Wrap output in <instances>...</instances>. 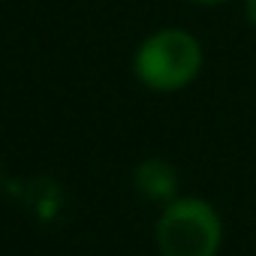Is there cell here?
<instances>
[{
  "mask_svg": "<svg viewBox=\"0 0 256 256\" xmlns=\"http://www.w3.org/2000/svg\"><path fill=\"white\" fill-rule=\"evenodd\" d=\"M223 244V220L217 208L199 196H178L157 220V247L163 256H217Z\"/></svg>",
  "mask_w": 256,
  "mask_h": 256,
  "instance_id": "7a4b0ae2",
  "label": "cell"
},
{
  "mask_svg": "<svg viewBox=\"0 0 256 256\" xmlns=\"http://www.w3.org/2000/svg\"><path fill=\"white\" fill-rule=\"evenodd\" d=\"M136 187L145 199L151 202H175L178 199V172L172 163L160 160V157H151L145 163L136 166Z\"/></svg>",
  "mask_w": 256,
  "mask_h": 256,
  "instance_id": "3957f363",
  "label": "cell"
},
{
  "mask_svg": "<svg viewBox=\"0 0 256 256\" xmlns=\"http://www.w3.org/2000/svg\"><path fill=\"white\" fill-rule=\"evenodd\" d=\"M244 12H247V22L256 28V0H244Z\"/></svg>",
  "mask_w": 256,
  "mask_h": 256,
  "instance_id": "277c9868",
  "label": "cell"
},
{
  "mask_svg": "<svg viewBox=\"0 0 256 256\" xmlns=\"http://www.w3.org/2000/svg\"><path fill=\"white\" fill-rule=\"evenodd\" d=\"M190 4H199V6H220V4H229V0H190Z\"/></svg>",
  "mask_w": 256,
  "mask_h": 256,
  "instance_id": "5b68a950",
  "label": "cell"
},
{
  "mask_svg": "<svg viewBox=\"0 0 256 256\" xmlns=\"http://www.w3.org/2000/svg\"><path fill=\"white\" fill-rule=\"evenodd\" d=\"M202 70V42L181 30V28H166L151 34L133 58V72L136 78L160 94H172L187 88Z\"/></svg>",
  "mask_w": 256,
  "mask_h": 256,
  "instance_id": "6da1fadb",
  "label": "cell"
}]
</instances>
